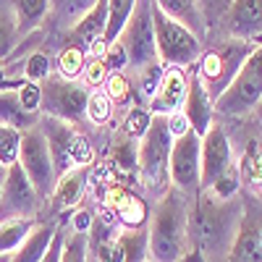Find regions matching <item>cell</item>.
<instances>
[{
  "mask_svg": "<svg viewBox=\"0 0 262 262\" xmlns=\"http://www.w3.org/2000/svg\"><path fill=\"white\" fill-rule=\"evenodd\" d=\"M102 60H105V66H107V71H126V69H128V55H126L123 42H121V39L111 42V45L105 48Z\"/></svg>",
  "mask_w": 262,
  "mask_h": 262,
  "instance_id": "7bdbcfd3",
  "label": "cell"
},
{
  "mask_svg": "<svg viewBox=\"0 0 262 262\" xmlns=\"http://www.w3.org/2000/svg\"><path fill=\"white\" fill-rule=\"evenodd\" d=\"M116 238L123 249V262H144L147 259V226L121 228Z\"/></svg>",
  "mask_w": 262,
  "mask_h": 262,
  "instance_id": "f546056e",
  "label": "cell"
},
{
  "mask_svg": "<svg viewBox=\"0 0 262 262\" xmlns=\"http://www.w3.org/2000/svg\"><path fill=\"white\" fill-rule=\"evenodd\" d=\"M18 165L27 173V179L34 186V191L39 194V200L48 202L53 189H55L58 176H55V165H53V158H50L48 139H45V134H42L39 123L27 128V131H21Z\"/></svg>",
  "mask_w": 262,
  "mask_h": 262,
  "instance_id": "ba28073f",
  "label": "cell"
},
{
  "mask_svg": "<svg viewBox=\"0 0 262 262\" xmlns=\"http://www.w3.org/2000/svg\"><path fill=\"white\" fill-rule=\"evenodd\" d=\"M32 228H34V221H27V217L0 221V254H13Z\"/></svg>",
  "mask_w": 262,
  "mask_h": 262,
  "instance_id": "83f0119b",
  "label": "cell"
},
{
  "mask_svg": "<svg viewBox=\"0 0 262 262\" xmlns=\"http://www.w3.org/2000/svg\"><path fill=\"white\" fill-rule=\"evenodd\" d=\"M86 66V53L76 45H66L58 55V76L60 79H76L81 76Z\"/></svg>",
  "mask_w": 262,
  "mask_h": 262,
  "instance_id": "1f68e13d",
  "label": "cell"
},
{
  "mask_svg": "<svg viewBox=\"0 0 262 262\" xmlns=\"http://www.w3.org/2000/svg\"><path fill=\"white\" fill-rule=\"evenodd\" d=\"M107 66H105V60L102 58H90L86 60V66H84V71H81V76H84V84L90 86V90H100V86L105 84V79H107Z\"/></svg>",
  "mask_w": 262,
  "mask_h": 262,
  "instance_id": "b9f144b4",
  "label": "cell"
},
{
  "mask_svg": "<svg viewBox=\"0 0 262 262\" xmlns=\"http://www.w3.org/2000/svg\"><path fill=\"white\" fill-rule=\"evenodd\" d=\"M144 262H149V259H144Z\"/></svg>",
  "mask_w": 262,
  "mask_h": 262,
  "instance_id": "f5cc1de1",
  "label": "cell"
},
{
  "mask_svg": "<svg viewBox=\"0 0 262 262\" xmlns=\"http://www.w3.org/2000/svg\"><path fill=\"white\" fill-rule=\"evenodd\" d=\"M170 144L173 134L168 118L152 116L149 128L139 139V158H137V179L144 181L147 189L163 194L170 181H168V158H170Z\"/></svg>",
  "mask_w": 262,
  "mask_h": 262,
  "instance_id": "5b68a950",
  "label": "cell"
},
{
  "mask_svg": "<svg viewBox=\"0 0 262 262\" xmlns=\"http://www.w3.org/2000/svg\"><path fill=\"white\" fill-rule=\"evenodd\" d=\"M105 24H107V0H97V6L71 29V45H76L86 53L92 45L102 42Z\"/></svg>",
  "mask_w": 262,
  "mask_h": 262,
  "instance_id": "44dd1931",
  "label": "cell"
},
{
  "mask_svg": "<svg viewBox=\"0 0 262 262\" xmlns=\"http://www.w3.org/2000/svg\"><path fill=\"white\" fill-rule=\"evenodd\" d=\"M0 262H11V254H0Z\"/></svg>",
  "mask_w": 262,
  "mask_h": 262,
  "instance_id": "681fc988",
  "label": "cell"
},
{
  "mask_svg": "<svg viewBox=\"0 0 262 262\" xmlns=\"http://www.w3.org/2000/svg\"><path fill=\"white\" fill-rule=\"evenodd\" d=\"M238 189H242V179H238V168H236V163L223 173V176H217L215 181H212V186L207 189L215 200H223V202H228V200H233V196H238Z\"/></svg>",
  "mask_w": 262,
  "mask_h": 262,
  "instance_id": "e575fe53",
  "label": "cell"
},
{
  "mask_svg": "<svg viewBox=\"0 0 262 262\" xmlns=\"http://www.w3.org/2000/svg\"><path fill=\"white\" fill-rule=\"evenodd\" d=\"M105 207L116 215V221L121 228H142L147 221V205L142 196L134 191H128L123 184H107L105 196H102Z\"/></svg>",
  "mask_w": 262,
  "mask_h": 262,
  "instance_id": "2e32d148",
  "label": "cell"
},
{
  "mask_svg": "<svg viewBox=\"0 0 262 262\" xmlns=\"http://www.w3.org/2000/svg\"><path fill=\"white\" fill-rule=\"evenodd\" d=\"M244 217V207L238 196L223 202L202 189L194 194V205H189V236L191 247L202 252L207 262H223L233 244L238 223Z\"/></svg>",
  "mask_w": 262,
  "mask_h": 262,
  "instance_id": "6da1fadb",
  "label": "cell"
},
{
  "mask_svg": "<svg viewBox=\"0 0 262 262\" xmlns=\"http://www.w3.org/2000/svg\"><path fill=\"white\" fill-rule=\"evenodd\" d=\"M200 152H202V137L191 126L184 134L173 137L168 158V181L186 196H194L200 191Z\"/></svg>",
  "mask_w": 262,
  "mask_h": 262,
  "instance_id": "8fae6325",
  "label": "cell"
},
{
  "mask_svg": "<svg viewBox=\"0 0 262 262\" xmlns=\"http://www.w3.org/2000/svg\"><path fill=\"white\" fill-rule=\"evenodd\" d=\"M42 116H32L21 107L18 97H16V86L13 90H0V126L6 128H16V131H27L32 126L39 123Z\"/></svg>",
  "mask_w": 262,
  "mask_h": 262,
  "instance_id": "d4e9b609",
  "label": "cell"
},
{
  "mask_svg": "<svg viewBox=\"0 0 262 262\" xmlns=\"http://www.w3.org/2000/svg\"><path fill=\"white\" fill-rule=\"evenodd\" d=\"M90 173H92V165H79V168H71L69 173H63V176H58L55 189L48 200L53 212H66V210L79 207V202L86 194V186H90Z\"/></svg>",
  "mask_w": 262,
  "mask_h": 262,
  "instance_id": "ac0fdd59",
  "label": "cell"
},
{
  "mask_svg": "<svg viewBox=\"0 0 262 262\" xmlns=\"http://www.w3.org/2000/svg\"><path fill=\"white\" fill-rule=\"evenodd\" d=\"M134 3L137 0H107V24H105V34H102L105 48L121 37L131 11H134Z\"/></svg>",
  "mask_w": 262,
  "mask_h": 262,
  "instance_id": "f1b7e54d",
  "label": "cell"
},
{
  "mask_svg": "<svg viewBox=\"0 0 262 262\" xmlns=\"http://www.w3.org/2000/svg\"><path fill=\"white\" fill-rule=\"evenodd\" d=\"M259 244H262V221H259Z\"/></svg>",
  "mask_w": 262,
  "mask_h": 262,
  "instance_id": "816d5d0a",
  "label": "cell"
},
{
  "mask_svg": "<svg viewBox=\"0 0 262 262\" xmlns=\"http://www.w3.org/2000/svg\"><path fill=\"white\" fill-rule=\"evenodd\" d=\"M18 45L16 13L11 8V0H0V60L8 58Z\"/></svg>",
  "mask_w": 262,
  "mask_h": 262,
  "instance_id": "4dcf8cb0",
  "label": "cell"
},
{
  "mask_svg": "<svg viewBox=\"0 0 262 262\" xmlns=\"http://www.w3.org/2000/svg\"><path fill=\"white\" fill-rule=\"evenodd\" d=\"M11 8L16 13V29H18V39H21L27 34H34L42 21L48 18L50 0H11Z\"/></svg>",
  "mask_w": 262,
  "mask_h": 262,
  "instance_id": "cb8c5ba5",
  "label": "cell"
},
{
  "mask_svg": "<svg viewBox=\"0 0 262 262\" xmlns=\"http://www.w3.org/2000/svg\"><path fill=\"white\" fill-rule=\"evenodd\" d=\"M18 147H21V131L0 126V165L11 168L18 163Z\"/></svg>",
  "mask_w": 262,
  "mask_h": 262,
  "instance_id": "f35d334b",
  "label": "cell"
},
{
  "mask_svg": "<svg viewBox=\"0 0 262 262\" xmlns=\"http://www.w3.org/2000/svg\"><path fill=\"white\" fill-rule=\"evenodd\" d=\"M259 100H262V42L244 60L233 81L217 95V100L212 102V111L228 118H242L254 113Z\"/></svg>",
  "mask_w": 262,
  "mask_h": 262,
  "instance_id": "8992f818",
  "label": "cell"
},
{
  "mask_svg": "<svg viewBox=\"0 0 262 262\" xmlns=\"http://www.w3.org/2000/svg\"><path fill=\"white\" fill-rule=\"evenodd\" d=\"M236 168H238L242 184H247L249 189H262V144L252 142L244 149L242 160L236 163Z\"/></svg>",
  "mask_w": 262,
  "mask_h": 262,
  "instance_id": "4316f807",
  "label": "cell"
},
{
  "mask_svg": "<svg viewBox=\"0 0 262 262\" xmlns=\"http://www.w3.org/2000/svg\"><path fill=\"white\" fill-rule=\"evenodd\" d=\"M212 97L207 95L205 84L196 76L194 66L189 69V90H186V100H184V107H181V116L186 118V123L196 131L200 137L207 134V128L215 123L212 121Z\"/></svg>",
  "mask_w": 262,
  "mask_h": 262,
  "instance_id": "e0dca14e",
  "label": "cell"
},
{
  "mask_svg": "<svg viewBox=\"0 0 262 262\" xmlns=\"http://www.w3.org/2000/svg\"><path fill=\"white\" fill-rule=\"evenodd\" d=\"M189 249V196L176 186H168L147 221V259L181 262Z\"/></svg>",
  "mask_w": 262,
  "mask_h": 262,
  "instance_id": "7a4b0ae2",
  "label": "cell"
},
{
  "mask_svg": "<svg viewBox=\"0 0 262 262\" xmlns=\"http://www.w3.org/2000/svg\"><path fill=\"white\" fill-rule=\"evenodd\" d=\"M152 32H155L158 60L165 69H191L202 55V39L191 34L184 24L168 18L152 3Z\"/></svg>",
  "mask_w": 262,
  "mask_h": 262,
  "instance_id": "277c9868",
  "label": "cell"
},
{
  "mask_svg": "<svg viewBox=\"0 0 262 262\" xmlns=\"http://www.w3.org/2000/svg\"><path fill=\"white\" fill-rule=\"evenodd\" d=\"M102 90L111 97V102H118V105L131 102V79L126 76V71H111L102 84Z\"/></svg>",
  "mask_w": 262,
  "mask_h": 262,
  "instance_id": "d590c367",
  "label": "cell"
},
{
  "mask_svg": "<svg viewBox=\"0 0 262 262\" xmlns=\"http://www.w3.org/2000/svg\"><path fill=\"white\" fill-rule=\"evenodd\" d=\"M128 55V69H144L149 63H158L155 50V32H152V0H137L126 27L118 37Z\"/></svg>",
  "mask_w": 262,
  "mask_h": 262,
  "instance_id": "30bf717a",
  "label": "cell"
},
{
  "mask_svg": "<svg viewBox=\"0 0 262 262\" xmlns=\"http://www.w3.org/2000/svg\"><path fill=\"white\" fill-rule=\"evenodd\" d=\"M155 3V8H160L168 18H173V21H179V24H184L191 34H196V37H207V21H205V16H202V8H200V3L196 0H152Z\"/></svg>",
  "mask_w": 262,
  "mask_h": 262,
  "instance_id": "ffe728a7",
  "label": "cell"
},
{
  "mask_svg": "<svg viewBox=\"0 0 262 262\" xmlns=\"http://www.w3.org/2000/svg\"><path fill=\"white\" fill-rule=\"evenodd\" d=\"M95 221V212L86 207H76V212L71 215V233H90Z\"/></svg>",
  "mask_w": 262,
  "mask_h": 262,
  "instance_id": "f6af8a7d",
  "label": "cell"
},
{
  "mask_svg": "<svg viewBox=\"0 0 262 262\" xmlns=\"http://www.w3.org/2000/svg\"><path fill=\"white\" fill-rule=\"evenodd\" d=\"M42 205L45 202L39 200V194L29 184V179H27V173L21 170V165L13 163L11 168H6L3 189H0V221H11V217H27V221H34V215L39 212Z\"/></svg>",
  "mask_w": 262,
  "mask_h": 262,
  "instance_id": "7c38bea8",
  "label": "cell"
},
{
  "mask_svg": "<svg viewBox=\"0 0 262 262\" xmlns=\"http://www.w3.org/2000/svg\"><path fill=\"white\" fill-rule=\"evenodd\" d=\"M42 105L39 116H50L66 123H79L86 113V100H90V86L76 79H60L58 74L39 84Z\"/></svg>",
  "mask_w": 262,
  "mask_h": 262,
  "instance_id": "9c48e42d",
  "label": "cell"
},
{
  "mask_svg": "<svg viewBox=\"0 0 262 262\" xmlns=\"http://www.w3.org/2000/svg\"><path fill=\"white\" fill-rule=\"evenodd\" d=\"M95 254H97V262H123V249L116 236L107 238V242L95 244Z\"/></svg>",
  "mask_w": 262,
  "mask_h": 262,
  "instance_id": "ee69618b",
  "label": "cell"
},
{
  "mask_svg": "<svg viewBox=\"0 0 262 262\" xmlns=\"http://www.w3.org/2000/svg\"><path fill=\"white\" fill-rule=\"evenodd\" d=\"M39 128L48 139L55 176H63V173H69L71 168H79V165H92L95 149H92L90 139L76 128V123H66V121H58L50 116H42Z\"/></svg>",
  "mask_w": 262,
  "mask_h": 262,
  "instance_id": "52a82bcc",
  "label": "cell"
},
{
  "mask_svg": "<svg viewBox=\"0 0 262 262\" xmlns=\"http://www.w3.org/2000/svg\"><path fill=\"white\" fill-rule=\"evenodd\" d=\"M137 158H139V139L118 137L107 152V168L116 173V179H137Z\"/></svg>",
  "mask_w": 262,
  "mask_h": 262,
  "instance_id": "7402d4cb",
  "label": "cell"
},
{
  "mask_svg": "<svg viewBox=\"0 0 262 262\" xmlns=\"http://www.w3.org/2000/svg\"><path fill=\"white\" fill-rule=\"evenodd\" d=\"M97 6V0H50V13L58 29H74Z\"/></svg>",
  "mask_w": 262,
  "mask_h": 262,
  "instance_id": "484cf974",
  "label": "cell"
},
{
  "mask_svg": "<svg viewBox=\"0 0 262 262\" xmlns=\"http://www.w3.org/2000/svg\"><path fill=\"white\" fill-rule=\"evenodd\" d=\"M223 262H262V244H259V221L247 215L238 223V231L233 236V244L228 249V257Z\"/></svg>",
  "mask_w": 262,
  "mask_h": 262,
  "instance_id": "d6986e66",
  "label": "cell"
},
{
  "mask_svg": "<svg viewBox=\"0 0 262 262\" xmlns=\"http://www.w3.org/2000/svg\"><path fill=\"white\" fill-rule=\"evenodd\" d=\"M149 121H152V113L147 111V107L144 105H134L126 113V121H121V134L131 137V139H142L144 131L149 128Z\"/></svg>",
  "mask_w": 262,
  "mask_h": 262,
  "instance_id": "836d02e7",
  "label": "cell"
},
{
  "mask_svg": "<svg viewBox=\"0 0 262 262\" xmlns=\"http://www.w3.org/2000/svg\"><path fill=\"white\" fill-rule=\"evenodd\" d=\"M86 118H90L95 126H105L113 116V102L105 95V90H90V100H86Z\"/></svg>",
  "mask_w": 262,
  "mask_h": 262,
  "instance_id": "d6a6232c",
  "label": "cell"
},
{
  "mask_svg": "<svg viewBox=\"0 0 262 262\" xmlns=\"http://www.w3.org/2000/svg\"><path fill=\"white\" fill-rule=\"evenodd\" d=\"M259 144H262V142H259Z\"/></svg>",
  "mask_w": 262,
  "mask_h": 262,
  "instance_id": "db71d44e",
  "label": "cell"
},
{
  "mask_svg": "<svg viewBox=\"0 0 262 262\" xmlns=\"http://www.w3.org/2000/svg\"><path fill=\"white\" fill-rule=\"evenodd\" d=\"M254 48H257L254 42L236 39V37H223L217 45H212L210 50H205L200 55L194 71H196V76H200V81L205 84V90L212 97V102L233 81V76L238 74V69L244 66V60L252 55Z\"/></svg>",
  "mask_w": 262,
  "mask_h": 262,
  "instance_id": "3957f363",
  "label": "cell"
},
{
  "mask_svg": "<svg viewBox=\"0 0 262 262\" xmlns=\"http://www.w3.org/2000/svg\"><path fill=\"white\" fill-rule=\"evenodd\" d=\"M90 257V236L86 233H66L60 262H86Z\"/></svg>",
  "mask_w": 262,
  "mask_h": 262,
  "instance_id": "8d00e7d4",
  "label": "cell"
},
{
  "mask_svg": "<svg viewBox=\"0 0 262 262\" xmlns=\"http://www.w3.org/2000/svg\"><path fill=\"white\" fill-rule=\"evenodd\" d=\"M16 97H18L21 107H24L27 113L39 116V105H42V90H39V84L21 81V84L16 86Z\"/></svg>",
  "mask_w": 262,
  "mask_h": 262,
  "instance_id": "ab89813d",
  "label": "cell"
},
{
  "mask_svg": "<svg viewBox=\"0 0 262 262\" xmlns=\"http://www.w3.org/2000/svg\"><path fill=\"white\" fill-rule=\"evenodd\" d=\"M233 165V152L231 139L221 123H212L207 134L202 137V152H200V191L210 189L217 176Z\"/></svg>",
  "mask_w": 262,
  "mask_h": 262,
  "instance_id": "4fadbf2b",
  "label": "cell"
},
{
  "mask_svg": "<svg viewBox=\"0 0 262 262\" xmlns=\"http://www.w3.org/2000/svg\"><path fill=\"white\" fill-rule=\"evenodd\" d=\"M186 90H189V69H163V79L158 84L155 95H152L147 111L152 116H163V118L181 113Z\"/></svg>",
  "mask_w": 262,
  "mask_h": 262,
  "instance_id": "5bb4252c",
  "label": "cell"
},
{
  "mask_svg": "<svg viewBox=\"0 0 262 262\" xmlns=\"http://www.w3.org/2000/svg\"><path fill=\"white\" fill-rule=\"evenodd\" d=\"M63 238H66V233L58 228L55 236H53V242H50V247H48V252H45V257H42L39 262H60V254H63Z\"/></svg>",
  "mask_w": 262,
  "mask_h": 262,
  "instance_id": "7dc6e473",
  "label": "cell"
},
{
  "mask_svg": "<svg viewBox=\"0 0 262 262\" xmlns=\"http://www.w3.org/2000/svg\"><path fill=\"white\" fill-rule=\"evenodd\" d=\"M53 76V66H50V58L45 53H29L27 55V63H24V81H32V84H42L45 79Z\"/></svg>",
  "mask_w": 262,
  "mask_h": 262,
  "instance_id": "74e56055",
  "label": "cell"
},
{
  "mask_svg": "<svg viewBox=\"0 0 262 262\" xmlns=\"http://www.w3.org/2000/svg\"><path fill=\"white\" fill-rule=\"evenodd\" d=\"M137 74L142 76V79H139V92H142L147 100H152V95H155L158 84H160V79H163V66H160V60L144 66V69H139Z\"/></svg>",
  "mask_w": 262,
  "mask_h": 262,
  "instance_id": "60d3db41",
  "label": "cell"
},
{
  "mask_svg": "<svg viewBox=\"0 0 262 262\" xmlns=\"http://www.w3.org/2000/svg\"><path fill=\"white\" fill-rule=\"evenodd\" d=\"M196 3H200V8H202V16L207 21V29H210V24L217 16L226 13V0H196Z\"/></svg>",
  "mask_w": 262,
  "mask_h": 262,
  "instance_id": "bcb514c9",
  "label": "cell"
},
{
  "mask_svg": "<svg viewBox=\"0 0 262 262\" xmlns=\"http://www.w3.org/2000/svg\"><path fill=\"white\" fill-rule=\"evenodd\" d=\"M223 27L236 39H262V0H231L223 13Z\"/></svg>",
  "mask_w": 262,
  "mask_h": 262,
  "instance_id": "9a60e30c",
  "label": "cell"
},
{
  "mask_svg": "<svg viewBox=\"0 0 262 262\" xmlns=\"http://www.w3.org/2000/svg\"><path fill=\"white\" fill-rule=\"evenodd\" d=\"M55 226L53 223H34V228L29 231V236L21 242V247L11 254V262H39L45 257L53 236H55Z\"/></svg>",
  "mask_w": 262,
  "mask_h": 262,
  "instance_id": "603a6c76",
  "label": "cell"
},
{
  "mask_svg": "<svg viewBox=\"0 0 262 262\" xmlns=\"http://www.w3.org/2000/svg\"><path fill=\"white\" fill-rule=\"evenodd\" d=\"M254 113H259V116H262V100H259V105L254 107Z\"/></svg>",
  "mask_w": 262,
  "mask_h": 262,
  "instance_id": "f907efd6",
  "label": "cell"
},
{
  "mask_svg": "<svg viewBox=\"0 0 262 262\" xmlns=\"http://www.w3.org/2000/svg\"><path fill=\"white\" fill-rule=\"evenodd\" d=\"M3 179H6V168L0 165V189H3Z\"/></svg>",
  "mask_w": 262,
  "mask_h": 262,
  "instance_id": "c3c4849f",
  "label": "cell"
}]
</instances>
